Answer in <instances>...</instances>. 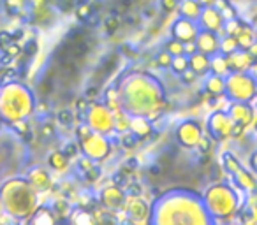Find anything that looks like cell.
Here are the masks:
<instances>
[{
	"instance_id": "27",
	"label": "cell",
	"mask_w": 257,
	"mask_h": 225,
	"mask_svg": "<svg viewBox=\"0 0 257 225\" xmlns=\"http://www.w3.org/2000/svg\"><path fill=\"white\" fill-rule=\"evenodd\" d=\"M168 53H171L173 57H178V55H183V43L182 41H171L168 43Z\"/></svg>"
},
{
	"instance_id": "20",
	"label": "cell",
	"mask_w": 257,
	"mask_h": 225,
	"mask_svg": "<svg viewBox=\"0 0 257 225\" xmlns=\"http://www.w3.org/2000/svg\"><path fill=\"white\" fill-rule=\"evenodd\" d=\"M30 179H32V185L39 190H46L50 186V176L44 171H34L30 174Z\"/></svg>"
},
{
	"instance_id": "30",
	"label": "cell",
	"mask_w": 257,
	"mask_h": 225,
	"mask_svg": "<svg viewBox=\"0 0 257 225\" xmlns=\"http://www.w3.org/2000/svg\"><path fill=\"white\" fill-rule=\"evenodd\" d=\"M197 146H199V150H201V155H206L208 151H210V148H211L210 137L201 136V139H199V143H197Z\"/></svg>"
},
{
	"instance_id": "14",
	"label": "cell",
	"mask_w": 257,
	"mask_h": 225,
	"mask_svg": "<svg viewBox=\"0 0 257 225\" xmlns=\"http://www.w3.org/2000/svg\"><path fill=\"white\" fill-rule=\"evenodd\" d=\"M189 67L192 69L196 74H204V72L210 69V60L204 53H194L190 55V60H189Z\"/></svg>"
},
{
	"instance_id": "31",
	"label": "cell",
	"mask_w": 257,
	"mask_h": 225,
	"mask_svg": "<svg viewBox=\"0 0 257 225\" xmlns=\"http://www.w3.org/2000/svg\"><path fill=\"white\" fill-rule=\"evenodd\" d=\"M171 62H173V55L171 53L159 55V64H161L162 67H171Z\"/></svg>"
},
{
	"instance_id": "8",
	"label": "cell",
	"mask_w": 257,
	"mask_h": 225,
	"mask_svg": "<svg viewBox=\"0 0 257 225\" xmlns=\"http://www.w3.org/2000/svg\"><path fill=\"white\" fill-rule=\"evenodd\" d=\"M173 36L178 41H183V43H189V41L196 39L197 36V29L194 25L192 20H178V22L173 25Z\"/></svg>"
},
{
	"instance_id": "38",
	"label": "cell",
	"mask_w": 257,
	"mask_h": 225,
	"mask_svg": "<svg viewBox=\"0 0 257 225\" xmlns=\"http://www.w3.org/2000/svg\"><path fill=\"white\" fill-rule=\"evenodd\" d=\"M76 153H78V148H76V144H69V146L64 150V155H65V157H74Z\"/></svg>"
},
{
	"instance_id": "2",
	"label": "cell",
	"mask_w": 257,
	"mask_h": 225,
	"mask_svg": "<svg viewBox=\"0 0 257 225\" xmlns=\"http://www.w3.org/2000/svg\"><path fill=\"white\" fill-rule=\"evenodd\" d=\"M225 92L236 100V102H246L255 95V81L243 72H236L225 83Z\"/></svg>"
},
{
	"instance_id": "33",
	"label": "cell",
	"mask_w": 257,
	"mask_h": 225,
	"mask_svg": "<svg viewBox=\"0 0 257 225\" xmlns=\"http://www.w3.org/2000/svg\"><path fill=\"white\" fill-rule=\"evenodd\" d=\"M104 27H106V30H107L109 34H111V32H114V30L118 29V18H114V16H113V18H109L106 23H104Z\"/></svg>"
},
{
	"instance_id": "5",
	"label": "cell",
	"mask_w": 257,
	"mask_h": 225,
	"mask_svg": "<svg viewBox=\"0 0 257 225\" xmlns=\"http://www.w3.org/2000/svg\"><path fill=\"white\" fill-rule=\"evenodd\" d=\"M232 118L225 113H213L208 122L210 127V132L215 139H225V137L231 136V127H232Z\"/></svg>"
},
{
	"instance_id": "32",
	"label": "cell",
	"mask_w": 257,
	"mask_h": 225,
	"mask_svg": "<svg viewBox=\"0 0 257 225\" xmlns=\"http://www.w3.org/2000/svg\"><path fill=\"white\" fill-rule=\"evenodd\" d=\"M220 15H222V18H225V20H232V18H236V11L232 8H229L227 4L222 8V11H220Z\"/></svg>"
},
{
	"instance_id": "13",
	"label": "cell",
	"mask_w": 257,
	"mask_h": 225,
	"mask_svg": "<svg viewBox=\"0 0 257 225\" xmlns=\"http://www.w3.org/2000/svg\"><path fill=\"white\" fill-rule=\"evenodd\" d=\"M102 204L107 209H118L123 204V192L116 186H109L102 192Z\"/></svg>"
},
{
	"instance_id": "26",
	"label": "cell",
	"mask_w": 257,
	"mask_h": 225,
	"mask_svg": "<svg viewBox=\"0 0 257 225\" xmlns=\"http://www.w3.org/2000/svg\"><path fill=\"white\" fill-rule=\"evenodd\" d=\"M224 164H225V169L227 171H231V172H236V171H239V162L234 158V155H231V153H225L224 155Z\"/></svg>"
},
{
	"instance_id": "39",
	"label": "cell",
	"mask_w": 257,
	"mask_h": 225,
	"mask_svg": "<svg viewBox=\"0 0 257 225\" xmlns=\"http://www.w3.org/2000/svg\"><path fill=\"white\" fill-rule=\"evenodd\" d=\"M58 120L64 123H69L72 120V113H69V111H62L60 115H58Z\"/></svg>"
},
{
	"instance_id": "29",
	"label": "cell",
	"mask_w": 257,
	"mask_h": 225,
	"mask_svg": "<svg viewBox=\"0 0 257 225\" xmlns=\"http://www.w3.org/2000/svg\"><path fill=\"white\" fill-rule=\"evenodd\" d=\"M138 139H140V137H138L136 134H133V132L123 134V136H121V144H123L125 148L136 146V144H138Z\"/></svg>"
},
{
	"instance_id": "22",
	"label": "cell",
	"mask_w": 257,
	"mask_h": 225,
	"mask_svg": "<svg viewBox=\"0 0 257 225\" xmlns=\"http://www.w3.org/2000/svg\"><path fill=\"white\" fill-rule=\"evenodd\" d=\"M210 67L213 69L215 74H225V72L229 71V65H227V60H225V57H217L213 58V60L210 62Z\"/></svg>"
},
{
	"instance_id": "6",
	"label": "cell",
	"mask_w": 257,
	"mask_h": 225,
	"mask_svg": "<svg viewBox=\"0 0 257 225\" xmlns=\"http://www.w3.org/2000/svg\"><path fill=\"white\" fill-rule=\"evenodd\" d=\"M176 137H178V141L183 144V146L187 148H194L197 146V143H199L201 139V129L197 123L194 122H185L180 125V129L176 130Z\"/></svg>"
},
{
	"instance_id": "36",
	"label": "cell",
	"mask_w": 257,
	"mask_h": 225,
	"mask_svg": "<svg viewBox=\"0 0 257 225\" xmlns=\"http://www.w3.org/2000/svg\"><path fill=\"white\" fill-rule=\"evenodd\" d=\"M9 43H13V37L8 32H0V46H8Z\"/></svg>"
},
{
	"instance_id": "7",
	"label": "cell",
	"mask_w": 257,
	"mask_h": 225,
	"mask_svg": "<svg viewBox=\"0 0 257 225\" xmlns=\"http://www.w3.org/2000/svg\"><path fill=\"white\" fill-rule=\"evenodd\" d=\"M196 46L201 53L204 55H213L220 50V43H218L217 36L211 30H203V32H197L196 36Z\"/></svg>"
},
{
	"instance_id": "23",
	"label": "cell",
	"mask_w": 257,
	"mask_h": 225,
	"mask_svg": "<svg viewBox=\"0 0 257 225\" xmlns=\"http://www.w3.org/2000/svg\"><path fill=\"white\" fill-rule=\"evenodd\" d=\"M171 67L175 69L178 74H182L183 71L189 69V58L183 57V55H178V57H173V62H171Z\"/></svg>"
},
{
	"instance_id": "12",
	"label": "cell",
	"mask_w": 257,
	"mask_h": 225,
	"mask_svg": "<svg viewBox=\"0 0 257 225\" xmlns=\"http://www.w3.org/2000/svg\"><path fill=\"white\" fill-rule=\"evenodd\" d=\"M229 116L232 118L234 123H241V125H246V123L252 122L253 113L248 106H245V102H236L232 104L231 111H229Z\"/></svg>"
},
{
	"instance_id": "25",
	"label": "cell",
	"mask_w": 257,
	"mask_h": 225,
	"mask_svg": "<svg viewBox=\"0 0 257 225\" xmlns=\"http://www.w3.org/2000/svg\"><path fill=\"white\" fill-rule=\"evenodd\" d=\"M50 164L53 165L55 169L62 171V169H65V165H67V157L64 155V151H62V153H53L50 158Z\"/></svg>"
},
{
	"instance_id": "18",
	"label": "cell",
	"mask_w": 257,
	"mask_h": 225,
	"mask_svg": "<svg viewBox=\"0 0 257 225\" xmlns=\"http://www.w3.org/2000/svg\"><path fill=\"white\" fill-rule=\"evenodd\" d=\"M236 176V181L239 183V186L245 190H255L257 188V181L252 178V174L246 171H243V169H239V171L234 172Z\"/></svg>"
},
{
	"instance_id": "37",
	"label": "cell",
	"mask_w": 257,
	"mask_h": 225,
	"mask_svg": "<svg viewBox=\"0 0 257 225\" xmlns=\"http://www.w3.org/2000/svg\"><path fill=\"white\" fill-rule=\"evenodd\" d=\"M161 4L166 11H173L176 8V0H161Z\"/></svg>"
},
{
	"instance_id": "19",
	"label": "cell",
	"mask_w": 257,
	"mask_h": 225,
	"mask_svg": "<svg viewBox=\"0 0 257 225\" xmlns=\"http://www.w3.org/2000/svg\"><path fill=\"white\" fill-rule=\"evenodd\" d=\"M206 90L213 95H218V93H224L225 92V81L220 78L218 74H213L210 79L206 81Z\"/></svg>"
},
{
	"instance_id": "43",
	"label": "cell",
	"mask_w": 257,
	"mask_h": 225,
	"mask_svg": "<svg viewBox=\"0 0 257 225\" xmlns=\"http://www.w3.org/2000/svg\"><path fill=\"white\" fill-rule=\"evenodd\" d=\"M97 95V88H88L86 90V97H88V100H90V97H95Z\"/></svg>"
},
{
	"instance_id": "9",
	"label": "cell",
	"mask_w": 257,
	"mask_h": 225,
	"mask_svg": "<svg viewBox=\"0 0 257 225\" xmlns=\"http://www.w3.org/2000/svg\"><path fill=\"white\" fill-rule=\"evenodd\" d=\"M225 60H227V65L229 69H232V71L236 72H245L246 69L252 67L253 64V57L250 53H246V51H241V53H229L227 57H225Z\"/></svg>"
},
{
	"instance_id": "28",
	"label": "cell",
	"mask_w": 257,
	"mask_h": 225,
	"mask_svg": "<svg viewBox=\"0 0 257 225\" xmlns=\"http://www.w3.org/2000/svg\"><path fill=\"white\" fill-rule=\"evenodd\" d=\"M239 29H241V23H239L236 18L229 20V22L225 23V32H227L229 36H236V34L239 32Z\"/></svg>"
},
{
	"instance_id": "15",
	"label": "cell",
	"mask_w": 257,
	"mask_h": 225,
	"mask_svg": "<svg viewBox=\"0 0 257 225\" xmlns=\"http://www.w3.org/2000/svg\"><path fill=\"white\" fill-rule=\"evenodd\" d=\"M128 129H131V132H133V134H136L138 137L148 136V134L152 132L150 122H147V120H145L141 115L136 116V118H133L131 122H128Z\"/></svg>"
},
{
	"instance_id": "3",
	"label": "cell",
	"mask_w": 257,
	"mask_h": 225,
	"mask_svg": "<svg viewBox=\"0 0 257 225\" xmlns=\"http://www.w3.org/2000/svg\"><path fill=\"white\" fill-rule=\"evenodd\" d=\"M81 146L85 150L86 157L90 158H102L109 153V143L99 134L90 132L88 136H85L81 139Z\"/></svg>"
},
{
	"instance_id": "45",
	"label": "cell",
	"mask_w": 257,
	"mask_h": 225,
	"mask_svg": "<svg viewBox=\"0 0 257 225\" xmlns=\"http://www.w3.org/2000/svg\"><path fill=\"white\" fill-rule=\"evenodd\" d=\"M215 0H199V4H204V6H211Z\"/></svg>"
},
{
	"instance_id": "16",
	"label": "cell",
	"mask_w": 257,
	"mask_h": 225,
	"mask_svg": "<svg viewBox=\"0 0 257 225\" xmlns=\"http://www.w3.org/2000/svg\"><path fill=\"white\" fill-rule=\"evenodd\" d=\"M236 41H238V46L243 48V50H248L253 43H255V36H253V30L250 27H241L239 32L236 34Z\"/></svg>"
},
{
	"instance_id": "47",
	"label": "cell",
	"mask_w": 257,
	"mask_h": 225,
	"mask_svg": "<svg viewBox=\"0 0 257 225\" xmlns=\"http://www.w3.org/2000/svg\"><path fill=\"white\" fill-rule=\"evenodd\" d=\"M252 72H253V76H255V79H257V64H252Z\"/></svg>"
},
{
	"instance_id": "35",
	"label": "cell",
	"mask_w": 257,
	"mask_h": 225,
	"mask_svg": "<svg viewBox=\"0 0 257 225\" xmlns=\"http://www.w3.org/2000/svg\"><path fill=\"white\" fill-rule=\"evenodd\" d=\"M72 220L74 221H93V218L90 216V213H86V211H81V213H79V216H74L72 218Z\"/></svg>"
},
{
	"instance_id": "10",
	"label": "cell",
	"mask_w": 257,
	"mask_h": 225,
	"mask_svg": "<svg viewBox=\"0 0 257 225\" xmlns=\"http://www.w3.org/2000/svg\"><path fill=\"white\" fill-rule=\"evenodd\" d=\"M125 209H127L128 216L133 218V220H136V221L145 220V218H147V214H148L147 202H145L140 195H131V197H128L127 207H125Z\"/></svg>"
},
{
	"instance_id": "44",
	"label": "cell",
	"mask_w": 257,
	"mask_h": 225,
	"mask_svg": "<svg viewBox=\"0 0 257 225\" xmlns=\"http://www.w3.org/2000/svg\"><path fill=\"white\" fill-rule=\"evenodd\" d=\"M248 50H250V55H252V57H257V43H253Z\"/></svg>"
},
{
	"instance_id": "42",
	"label": "cell",
	"mask_w": 257,
	"mask_h": 225,
	"mask_svg": "<svg viewBox=\"0 0 257 225\" xmlns=\"http://www.w3.org/2000/svg\"><path fill=\"white\" fill-rule=\"evenodd\" d=\"M250 165H252V169L257 172V151L252 155V157H250Z\"/></svg>"
},
{
	"instance_id": "11",
	"label": "cell",
	"mask_w": 257,
	"mask_h": 225,
	"mask_svg": "<svg viewBox=\"0 0 257 225\" xmlns=\"http://www.w3.org/2000/svg\"><path fill=\"white\" fill-rule=\"evenodd\" d=\"M201 22H203V27L206 30H211V32H218L222 27V15L220 11H217L215 8H211V6H206V9H203V13H201Z\"/></svg>"
},
{
	"instance_id": "34",
	"label": "cell",
	"mask_w": 257,
	"mask_h": 225,
	"mask_svg": "<svg viewBox=\"0 0 257 225\" xmlns=\"http://www.w3.org/2000/svg\"><path fill=\"white\" fill-rule=\"evenodd\" d=\"M182 78H183V81H187V83H192L194 79H196V72L192 71V69H187V71H183L182 72Z\"/></svg>"
},
{
	"instance_id": "41",
	"label": "cell",
	"mask_w": 257,
	"mask_h": 225,
	"mask_svg": "<svg viewBox=\"0 0 257 225\" xmlns=\"http://www.w3.org/2000/svg\"><path fill=\"white\" fill-rule=\"evenodd\" d=\"M78 13H79V18H86V16H88V13H90V6H81Z\"/></svg>"
},
{
	"instance_id": "24",
	"label": "cell",
	"mask_w": 257,
	"mask_h": 225,
	"mask_svg": "<svg viewBox=\"0 0 257 225\" xmlns=\"http://www.w3.org/2000/svg\"><path fill=\"white\" fill-rule=\"evenodd\" d=\"M238 48H239V46H238V41H236L232 36H229L227 39H224V41H222V43H220V50L224 51L225 55L234 53V51L238 50Z\"/></svg>"
},
{
	"instance_id": "17",
	"label": "cell",
	"mask_w": 257,
	"mask_h": 225,
	"mask_svg": "<svg viewBox=\"0 0 257 225\" xmlns=\"http://www.w3.org/2000/svg\"><path fill=\"white\" fill-rule=\"evenodd\" d=\"M182 15L183 18H189V20H197L201 16V8H199V2H194V0H185L182 4Z\"/></svg>"
},
{
	"instance_id": "4",
	"label": "cell",
	"mask_w": 257,
	"mask_h": 225,
	"mask_svg": "<svg viewBox=\"0 0 257 225\" xmlns=\"http://www.w3.org/2000/svg\"><path fill=\"white\" fill-rule=\"evenodd\" d=\"M88 122L92 125V129H95L97 132H109L114 125L113 115L104 106H93L90 109Z\"/></svg>"
},
{
	"instance_id": "46",
	"label": "cell",
	"mask_w": 257,
	"mask_h": 225,
	"mask_svg": "<svg viewBox=\"0 0 257 225\" xmlns=\"http://www.w3.org/2000/svg\"><path fill=\"white\" fill-rule=\"evenodd\" d=\"M145 16H150L152 18V16H154V9H148V11L145 9Z\"/></svg>"
},
{
	"instance_id": "21",
	"label": "cell",
	"mask_w": 257,
	"mask_h": 225,
	"mask_svg": "<svg viewBox=\"0 0 257 225\" xmlns=\"http://www.w3.org/2000/svg\"><path fill=\"white\" fill-rule=\"evenodd\" d=\"M32 223H53L55 221V216L51 214V211L48 207H41L36 214L32 216Z\"/></svg>"
},
{
	"instance_id": "40",
	"label": "cell",
	"mask_w": 257,
	"mask_h": 225,
	"mask_svg": "<svg viewBox=\"0 0 257 225\" xmlns=\"http://www.w3.org/2000/svg\"><path fill=\"white\" fill-rule=\"evenodd\" d=\"M196 50H197V46L194 43H189V44H183V53H190V55H194L196 53Z\"/></svg>"
},
{
	"instance_id": "1",
	"label": "cell",
	"mask_w": 257,
	"mask_h": 225,
	"mask_svg": "<svg viewBox=\"0 0 257 225\" xmlns=\"http://www.w3.org/2000/svg\"><path fill=\"white\" fill-rule=\"evenodd\" d=\"M206 206L217 216H227L238 207V197L225 185H215L206 192Z\"/></svg>"
}]
</instances>
